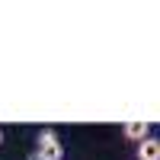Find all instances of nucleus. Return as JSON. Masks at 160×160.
I'll list each match as a JSON object with an SVG mask.
<instances>
[{"mask_svg": "<svg viewBox=\"0 0 160 160\" xmlns=\"http://www.w3.org/2000/svg\"><path fill=\"white\" fill-rule=\"evenodd\" d=\"M35 160H64V144H61V138H58V131H51V128H45V131H38V138H35V154H32Z\"/></svg>", "mask_w": 160, "mask_h": 160, "instance_id": "1", "label": "nucleus"}, {"mask_svg": "<svg viewBox=\"0 0 160 160\" xmlns=\"http://www.w3.org/2000/svg\"><path fill=\"white\" fill-rule=\"evenodd\" d=\"M0 144H3V128H0Z\"/></svg>", "mask_w": 160, "mask_h": 160, "instance_id": "4", "label": "nucleus"}, {"mask_svg": "<svg viewBox=\"0 0 160 160\" xmlns=\"http://www.w3.org/2000/svg\"><path fill=\"white\" fill-rule=\"evenodd\" d=\"M148 128H151V122H125V138L138 144L148 138Z\"/></svg>", "mask_w": 160, "mask_h": 160, "instance_id": "3", "label": "nucleus"}, {"mask_svg": "<svg viewBox=\"0 0 160 160\" xmlns=\"http://www.w3.org/2000/svg\"><path fill=\"white\" fill-rule=\"evenodd\" d=\"M138 160H160V141L151 135L144 141H138Z\"/></svg>", "mask_w": 160, "mask_h": 160, "instance_id": "2", "label": "nucleus"}]
</instances>
